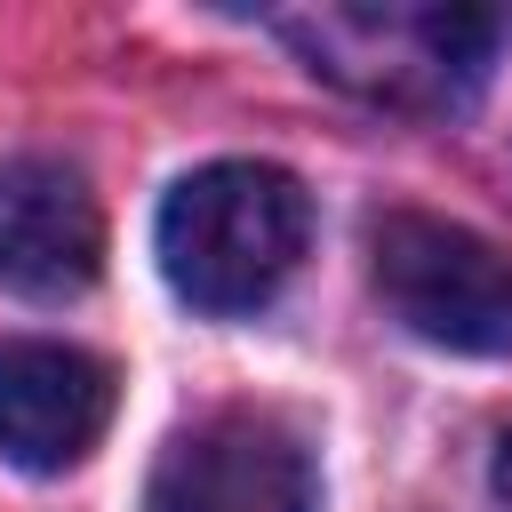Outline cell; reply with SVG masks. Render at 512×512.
<instances>
[{
  "label": "cell",
  "instance_id": "7",
  "mask_svg": "<svg viewBox=\"0 0 512 512\" xmlns=\"http://www.w3.org/2000/svg\"><path fill=\"white\" fill-rule=\"evenodd\" d=\"M488 488H496V504L512 512V432L496 440V464H488Z\"/></svg>",
  "mask_w": 512,
  "mask_h": 512
},
{
  "label": "cell",
  "instance_id": "4",
  "mask_svg": "<svg viewBox=\"0 0 512 512\" xmlns=\"http://www.w3.org/2000/svg\"><path fill=\"white\" fill-rule=\"evenodd\" d=\"M144 512H320V472L280 416L216 408L160 448Z\"/></svg>",
  "mask_w": 512,
  "mask_h": 512
},
{
  "label": "cell",
  "instance_id": "2",
  "mask_svg": "<svg viewBox=\"0 0 512 512\" xmlns=\"http://www.w3.org/2000/svg\"><path fill=\"white\" fill-rule=\"evenodd\" d=\"M368 272L408 336L472 360H512V264L480 232L424 208H392L368 224Z\"/></svg>",
  "mask_w": 512,
  "mask_h": 512
},
{
  "label": "cell",
  "instance_id": "3",
  "mask_svg": "<svg viewBox=\"0 0 512 512\" xmlns=\"http://www.w3.org/2000/svg\"><path fill=\"white\" fill-rule=\"evenodd\" d=\"M288 40L312 72L376 96V104H456L496 48V16L480 8H320L296 16Z\"/></svg>",
  "mask_w": 512,
  "mask_h": 512
},
{
  "label": "cell",
  "instance_id": "6",
  "mask_svg": "<svg viewBox=\"0 0 512 512\" xmlns=\"http://www.w3.org/2000/svg\"><path fill=\"white\" fill-rule=\"evenodd\" d=\"M112 424V368L80 344H0V456L16 472H72Z\"/></svg>",
  "mask_w": 512,
  "mask_h": 512
},
{
  "label": "cell",
  "instance_id": "1",
  "mask_svg": "<svg viewBox=\"0 0 512 512\" xmlns=\"http://www.w3.org/2000/svg\"><path fill=\"white\" fill-rule=\"evenodd\" d=\"M312 232L304 184L272 160H208L160 200V272L192 312H256L280 296Z\"/></svg>",
  "mask_w": 512,
  "mask_h": 512
},
{
  "label": "cell",
  "instance_id": "5",
  "mask_svg": "<svg viewBox=\"0 0 512 512\" xmlns=\"http://www.w3.org/2000/svg\"><path fill=\"white\" fill-rule=\"evenodd\" d=\"M104 264V216L80 168L48 152L0 160V288L32 304H64Z\"/></svg>",
  "mask_w": 512,
  "mask_h": 512
}]
</instances>
